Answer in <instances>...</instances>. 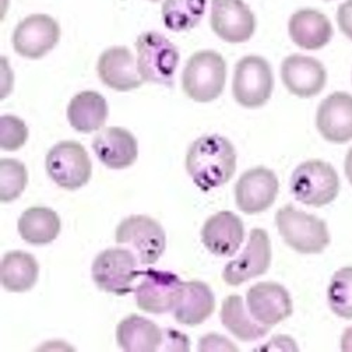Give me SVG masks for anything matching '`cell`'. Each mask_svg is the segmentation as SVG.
<instances>
[{
	"mask_svg": "<svg viewBox=\"0 0 352 352\" xmlns=\"http://www.w3.org/2000/svg\"><path fill=\"white\" fill-rule=\"evenodd\" d=\"M337 23L342 34L352 41V0H345L338 8Z\"/></svg>",
	"mask_w": 352,
	"mask_h": 352,
	"instance_id": "d6a6232c",
	"label": "cell"
},
{
	"mask_svg": "<svg viewBox=\"0 0 352 352\" xmlns=\"http://www.w3.org/2000/svg\"><path fill=\"white\" fill-rule=\"evenodd\" d=\"M216 309V299L212 289L200 280L185 282V292L181 302L173 310L175 320L182 326L195 327L206 321Z\"/></svg>",
	"mask_w": 352,
	"mask_h": 352,
	"instance_id": "603a6c76",
	"label": "cell"
},
{
	"mask_svg": "<svg viewBox=\"0 0 352 352\" xmlns=\"http://www.w3.org/2000/svg\"><path fill=\"white\" fill-rule=\"evenodd\" d=\"M220 318L223 326L239 340L244 342L255 341L265 337L271 327L258 322L251 313L245 310V305L239 295H231L223 300Z\"/></svg>",
	"mask_w": 352,
	"mask_h": 352,
	"instance_id": "4316f807",
	"label": "cell"
},
{
	"mask_svg": "<svg viewBox=\"0 0 352 352\" xmlns=\"http://www.w3.org/2000/svg\"><path fill=\"white\" fill-rule=\"evenodd\" d=\"M199 351H239V349L224 336L208 334L200 338Z\"/></svg>",
	"mask_w": 352,
	"mask_h": 352,
	"instance_id": "1f68e13d",
	"label": "cell"
},
{
	"mask_svg": "<svg viewBox=\"0 0 352 352\" xmlns=\"http://www.w3.org/2000/svg\"><path fill=\"white\" fill-rule=\"evenodd\" d=\"M61 28L48 14H32L23 19L13 32L14 51L27 60H40L58 44Z\"/></svg>",
	"mask_w": 352,
	"mask_h": 352,
	"instance_id": "8fae6325",
	"label": "cell"
},
{
	"mask_svg": "<svg viewBox=\"0 0 352 352\" xmlns=\"http://www.w3.org/2000/svg\"><path fill=\"white\" fill-rule=\"evenodd\" d=\"M185 166L195 185L209 192L232 178L237 169V153L223 135H201L190 144Z\"/></svg>",
	"mask_w": 352,
	"mask_h": 352,
	"instance_id": "6da1fadb",
	"label": "cell"
},
{
	"mask_svg": "<svg viewBox=\"0 0 352 352\" xmlns=\"http://www.w3.org/2000/svg\"><path fill=\"white\" fill-rule=\"evenodd\" d=\"M276 227L283 241L296 252L320 254L330 244L327 224L321 219L287 206L276 212Z\"/></svg>",
	"mask_w": 352,
	"mask_h": 352,
	"instance_id": "3957f363",
	"label": "cell"
},
{
	"mask_svg": "<svg viewBox=\"0 0 352 352\" xmlns=\"http://www.w3.org/2000/svg\"><path fill=\"white\" fill-rule=\"evenodd\" d=\"M210 24L223 41L240 44L251 40L256 21L243 0H212Z\"/></svg>",
	"mask_w": 352,
	"mask_h": 352,
	"instance_id": "5bb4252c",
	"label": "cell"
},
{
	"mask_svg": "<svg viewBox=\"0 0 352 352\" xmlns=\"http://www.w3.org/2000/svg\"><path fill=\"white\" fill-rule=\"evenodd\" d=\"M116 243L129 245L142 265H154L165 251L166 236L158 221L137 214L119 224L116 230Z\"/></svg>",
	"mask_w": 352,
	"mask_h": 352,
	"instance_id": "9c48e42d",
	"label": "cell"
},
{
	"mask_svg": "<svg viewBox=\"0 0 352 352\" xmlns=\"http://www.w3.org/2000/svg\"><path fill=\"white\" fill-rule=\"evenodd\" d=\"M98 75L102 83L117 92L134 91L144 83L134 55L126 47H111L102 52L98 61Z\"/></svg>",
	"mask_w": 352,
	"mask_h": 352,
	"instance_id": "ac0fdd59",
	"label": "cell"
},
{
	"mask_svg": "<svg viewBox=\"0 0 352 352\" xmlns=\"http://www.w3.org/2000/svg\"><path fill=\"white\" fill-rule=\"evenodd\" d=\"M227 65L224 58L212 50L193 54L182 74V87L188 98L197 103H210L224 91Z\"/></svg>",
	"mask_w": 352,
	"mask_h": 352,
	"instance_id": "7a4b0ae2",
	"label": "cell"
},
{
	"mask_svg": "<svg viewBox=\"0 0 352 352\" xmlns=\"http://www.w3.org/2000/svg\"><path fill=\"white\" fill-rule=\"evenodd\" d=\"M0 200L10 203L20 197L28 181L24 164L17 160H2L0 162Z\"/></svg>",
	"mask_w": 352,
	"mask_h": 352,
	"instance_id": "f546056e",
	"label": "cell"
},
{
	"mask_svg": "<svg viewBox=\"0 0 352 352\" xmlns=\"http://www.w3.org/2000/svg\"><path fill=\"white\" fill-rule=\"evenodd\" d=\"M99 161L110 169H124L138 158V142L135 137L122 127L102 130L92 142Z\"/></svg>",
	"mask_w": 352,
	"mask_h": 352,
	"instance_id": "ffe728a7",
	"label": "cell"
},
{
	"mask_svg": "<svg viewBox=\"0 0 352 352\" xmlns=\"http://www.w3.org/2000/svg\"><path fill=\"white\" fill-rule=\"evenodd\" d=\"M274 92V74L267 60L247 55L236 64L232 78V95L239 104L258 109L265 104Z\"/></svg>",
	"mask_w": 352,
	"mask_h": 352,
	"instance_id": "8992f818",
	"label": "cell"
},
{
	"mask_svg": "<svg viewBox=\"0 0 352 352\" xmlns=\"http://www.w3.org/2000/svg\"><path fill=\"white\" fill-rule=\"evenodd\" d=\"M344 169H345V175H346V178H348L349 184L352 185V148H349L348 153H346Z\"/></svg>",
	"mask_w": 352,
	"mask_h": 352,
	"instance_id": "e575fe53",
	"label": "cell"
},
{
	"mask_svg": "<svg viewBox=\"0 0 352 352\" xmlns=\"http://www.w3.org/2000/svg\"><path fill=\"white\" fill-rule=\"evenodd\" d=\"M290 190L296 200L307 206H327L340 193L338 173L324 161L303 162L292 173Z\"/></svg>",
	"mask_w": 352,
	"mask_h": 352,
	"instance_id": "277c9868",
	"label": "cell"
},
{
	"mask_svg": "<svg viewBox=\"0 0 352 352\" xmlns=\"http://www.w3.org/2000/svg\"><path fill=\"white\" fill-rule=\"evenodd\" d=\"M28 130L23 120L14 116H2L0 119V146L3 151H17L25 144Z\"/></svg>",
	"mask_w": 352,
	"mask_h": 352,
	"instance_id": "4dcf8cb0",
	"label": "cell"
},
{
	"mask_svg": "<svg viewBox=\"0 0 352 352\" xmlns=\"http://www.w3.org/2000/svg\"><path fill=\"white\" fill-rule=\"evenodd\" d=\"M331 311L345 320L352 318V267H345L333 275L327 289Z\"/></svg>",
	"mask_w": 352,
	"mask_h": 352,
	"instance_id": "f1b7e54d",
	"label": "cell"
},
{
	"mask_svg": "<svg viewBox=\"0 0 352 352\" xmlns=\"http://www.w3.org/2000/svg\"><path fill=\"white\" fill-rule=\"evenodd\" d=\"M150 2H154V3H155V2H158V0H150Z\"/></svg>",
	"mask_w": 352,
	"mask_h": 352,
	"instance_id": "d590c367",
	"label": "cell"
},
{
	"mask_svg": "<svg viewBox=\"0 0 352 352\" xmlns=\"http://www.w3.org/2000/svg\"><path fill=\"white\" fill-rule=\"evenodd\" d=\"M117 344L127 352H154L164 342V333L154 321L130 314L116 330Z\"/></svg>",
	"mask_w": 352,
	"mask_h": 352,
	"instance_id": "7402d4cb",
	"label": "cell"
},
{
	"mask_svg": "<svg viewBox=\"0 0 352 352\" xmlns=\"http://www.w3.org/2000/svg\"><path fill=\"white\" fill-rule=\"evenodd\" d=\"M140 276L142 280L134 289L137 307L151 314L173 311L184 296L185 282L172 272L158 270L141 271Z\"/></svg>",
	"mask_w": 352,
	"mask_h": 352,
	"instance_id": "30bf717a",
	"label": "cell"
},
{
	"mask_svg": "<svg viewBox=\"0 0 352 352\" xmlns=\"http://www.w3.org/2000/svg\"><path fill=\"white\" fill-rule=\"evenodd\" d=\"M341 351L352 352V327H348L341 337Z\"/></svg>",
	"mask_w": 352,
	"mask_h": 352,
	"instance_id": "836d02e7",
	"label": "cell"
},
{
	"mask_svg": "<svg viewBox=\"0 0 352 352\" xmlns=\"http://www.w3.org/2000/svg\"><path fill=\"white\" fill-rule=\"evenodd\" d=\"M40 267L37 259L23 251L8 252L0 265L2 286L14 293H23L34 287L38 280Z\"/></svg>",
	"mask_w": 352,
	"mask_h": 352,
	"instance_id": "d4e9b609",
	"label": "cell"
},
{
	"mask_svg": "<svg viewBox=\"0 0 352 352\" xmlns=\"http://www.w3.org/2000/svg\"><path fill=\"white\" fill-rule=\"evenodd\" d=\"M280 78L286 89L298 98L317 96L327 83V71L318 60L302 54L286 56L280 65Z\"/></svg>",
	"mask_w": 352,
	"mask_h": 352,
	"instance_id": "9a60e30c",
	"label": "cell"
},
{
	"mask_svg": "<svg viewBox=\"0 0 352 352\" xmlns=\"http://www.w3.org/2000/svg\"><path fill=\"white\" fill-rule=\"evenodd\" d=\"M204 12L206 0H164L162 20L168 30L188 32L196 27Z\"/></svg>",
	"mask_w": 352,
	"mask_h": 352,
	"instance_id": "83f0119b",
	"label": "cell"
},
{
	"mask_svg": "<svg viewBox=\"0 0 352 352\" xmlns=\"http://www.w3.org/2000/svg\"><path fill=\"white\" fill-rule=\"evenodd\" d=\"M109 107L106 99L94 91H85L72 98L67 109L69 124L79 133L100 130L107 120Z\"/></svg>",
	"mask_w": 352,
	"mask_h": 352,
	"instance_id": "cb8c5ba5",
	"label": "cell"
},
{
	"mask_svg": "<svg viewBox=\"0 0 352 352\" xmlns=\"http://www.w3.org/2000/svg\"><path fill=\"white\" fill-rule=\"evenodd\" d=\"M316 126L321 137L333 144L352 140V96L336 92L322 100L317 109Z\"/></svg>",
	"mask_w": 352,
	"mask_h": 352,
	"instance_id": "e0dca14e",
	"label": "cell"
},
{
	"mask_svg": "<svg viewBox=\"0 0 352 352\" xmlns=\"http://www.w3.org/2000/svg\"><path fill=\"white\" fill-rule=\"evenodd\" d=\"M138 259L131 250L107 248L102 251L92 265L96 286L111 295L124 296L134 290L133 283L141 275Z\"/></svg>",
	"mask_w": 352,
	"mask_h": 352,
	"instance_id": "ba28073f",
	"label": "cell"
},
{
	"mask_svg": "<svg viewBox=\"0 0 352 352\" xmlns=\"http://www.w3.org/2000/svg\"><path fill=\"white\" fill-rule=\"evenodd\" d=\"M247 307L251 316L267 327L279 324L293 313L289 292L275 282L254 285L247 293Z\"/></svg>",
	"mask_w": 352,
	"mask_h": 352,
	"instance_id": "2e32d148",
	"label": "cell"
},
{
	"mask_svg": "<svg viewBox=\"0 0 352 352\" xmlns=\"http://www.w3.org/2000/svg\"><path fill=\"white\" fill-rule=\"evenodd\" d=\"M201 243L217 256H232L244 241V224L232 212H219L204 223Z\"/></svg>",
	"mask_w": 352,
	"mask_h": 352,
	"instance_id": "d6986e66",
	"label": "cell"
},
{
	"mask_svg": "<svg viewBox=\"0 0 352 352\" xmlns=\"http://www.w3.org/2000/svg\"><path fill=\"white\" fill-rule=\"evenodd\" d=\"M137 68L144 82L173 86V75L179 64V51L157 32L142 33L135 41Z\"/></svg>",
	"mask_w": 352,
	"mask_h": 352,
	"instance_id": "5b68a950",
	"label": "cell"
},
{
	"mask_svg": "<svg viewBox=\"0 0 352 352\" xmlns=\"http://www.w3.org/2000/svg\"><path fill=\"white\" fill-rule=\"evenodd\" d=\"M272 261V248L268 232L254 228L243 254L228 262L223 270V280L230 286H240L252 278L265 274Z\"/></svg>",
	"mask_w": 352,
	"mask_h": 352,
	"instance_id": "7c38bea8",
	"label": "cell"
},
{
	"mask_svg": "<svg viewBox=\"0 0 352 352\" xmlns=\"http://www.w3.org/2000/svg\"><path fill=\"white\" fill-rule=\"evenodd\" d=\"M45 169L54 184L71 192L85 186L92 176L91 158L76 141L55 144L47 154Z\"/></svg>",
	"mask_w": 352,
	"mask_h": 352,
	"instance_id": "52a82bcc",
	"label": "cell"
},
{
	"mask_svg": "<svg viewBox=\"0 0 352 352\" xmlns=\"http://www.w3.org/2000/svg\"><path fill=\"white\" fill-rule=\"evenodd\" d=\"M17 228L25 243L45 245L60 236L61 220L48 208H30L20 216Z\"/></svg>",
	"mask_w": 352,
	"mask_h": 352,
	"instance_id": "484cf974",
	"label": "cell"
},
{
	"mask_svg": "<svg viewBox=\"0 0 352 352\" xmlns=\"http://www.w3.org/2000/svg\"><path fill=\"white\" fill-rule=\"evenodd\" d=\"M289 36L298 47L309 51L324 48L333 38V25L316 9H300L289 19Z\"/></svg>",
	"mask_w": 352,
	"mask_h": 352,
	"instance_id": "44dd1931",
	"label": "cell"
},
{
	"mask_svg": "<svg viewBox=\"0 0 352 352\" xmlns=\"http://www.w3.org/2000/svg\"><path fill=\"white\" fill-rule=\"evenodd\" d=\"M278 192L279 181L276 175L265 166H256L244 172L234 189L237 208L245 214H258L268 210Z\"/></svg>",
	"mask_w": 352,
	"mask_h": 352,
	"instance_id": "4fadbf2b",
	"label": "cell"
},
{
	"mask_svg": "<svg viewBox=\"0 0 352 352\" xmlns=\"http://www.w3.org/2000/svg\"><path fill=\"white\" fill-rule=\"evenodd\" d=\"M326 2H330V0H326Z\"/></svg>",
	"mask_w": 352,
	"mask_h": 352,
	"instance_id": "8d00e7d4",
	"label": "cell"
}]
</instances>
